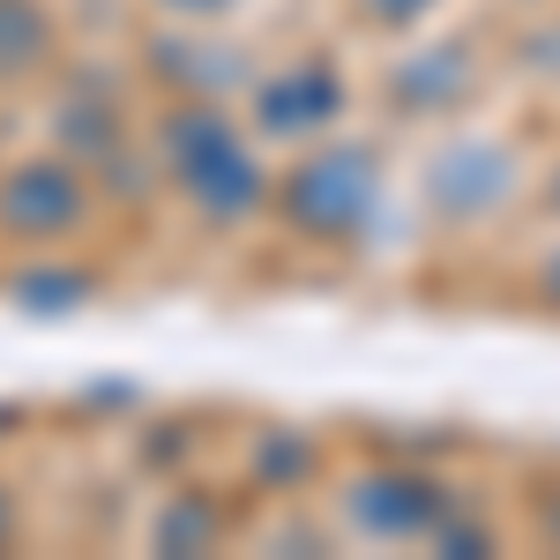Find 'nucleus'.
<instances>
[{"mask_svg": "<svg viewBox=\"0 0 560 560\" xmlns=\"http://www.w3.org/2000/svg\"><path fill=\"white\" fill-rule=\"evenodd\" d=\"M165 173H173V187L210 217V224H240V217H255L261 195H269L247 135L232 128L224 113H210V105H173V113H165Z\"/></svg>", "mask_w": 560, "mask_h": 560, "instance_id": "obj_1", "label": "nucleus"}, {"mask_svg": "<svg viewBox=\"0 0 560 560\" xmlns=\"http://www.w3.org/2000/svg\"><path fill=\"white\" fill-rule=\"evenodd\" d=\"M277 210L300 240H322V247H351L374 210H382V165L359 150V142H322L306 150L292 173L277 179Z\"/></svg>", "mask_w": 560, "mask_h": 560, "instance_id": "obj_2", "label": "nucleus"}, {"mask_svg": "<svg viewBox=\"0 0 560 560\" xmlns=\"http://www.w3.org/2000/svg\"><path fill=\"white\" fill-rule=\"evenodd\" d=\"M90 217V173L68 158H31L15 173H0V232L23 247H52L68 232H83Z\"/></svg>", "mask_w": 560, "mask_h": 560, "instance_id": "obj_3", "label": "nucleus"}, {"mask_svg": "<svg viewBox=\"0 0 560 560\" xmlns=\"http://www.w3.org/2000/svg\"><path fill=\"white\" fill-rule=\"evenodd\" d=\"M345 113V83H337V68L329 60H292V68H277V75H261L255 83V128L261 135H322L329 120Z\"/></svg>", "mask_w": 560, "mask_h": 560, "instance_id": "obj_4", "label": "nucleus"}, {"mask_svg": "<svg viewBox=\"0 0 560 560\" xmlns=\"http://www.w3.org/2000/svg\"><path fill=\"white\" fill-rule=\"evenodd\" d=\"M448 516V493L433 486L427 471H382L359 486V523L382 530V538H411V530H433Z\"/></svg>", "mask_w": 560, "mask_h": 560, "instance_id": "obj_5", "label": "nucleus"}, {"mask_svg": "<svg viewBox=\"0 0 560 560\" xmlns=\"http://www.w3.org/2000/svg\"><path fill=\"white\" fill-rule=\"evenodd\" d=\"M509 202V158L501 150H486V142H464V150H448L441 165H433V210L448 217H486Z\"/></svg>", "mask_w": 560, "mask_h": 560, "instance_id": "obj_6", "label": "nucleus"}, {"mask_svg": "<svg viewBox=\"0 0 560 560\" xmlns=\"http://www.w3.org/2000/svg\"><path fill=\"white\" fill-rule=\"evenodd\" d=\"M52 15L45 0H0V90L8 83H31L52 68Z\"/></svg>", "mask_w": 560, "mask_h": 560, "instance_id": "obj_7", "label": "nucleus"}, {"mask_svg": "<svg viewBox=\"0 0 560 560\" xmlns=\"http://www.w3.org/2000/svg\"><path fill=\"white\" fill-rule=\"evenodd\" d=\"M8 300L23 306V314H60V306L90 300V277L83 269H23V277L8 284Z\"/></svg>", "mask_w": 560, "mask_h": 560, "instance_id": "obj_8", "label": "nucleus"}, {"mask_svg": "<svg viewBox=\"0 0 560 560\" xmlns=\"http://www.w3.org/2000/svg\"><path fill=\"white\" fill-rule=\"evenodd\" d=\"M217 538V516L202 509V501H179L173 516L158 523V553H179V546H210Z\"/></svg>", "mask_w": 560, "mask_h": 560, "instance_id": "obj_9", "label": "nucleus"}, {"mask_svg": "<svg viewBox=\"0 0 560 560\" xmlns=\"http://www.w3.org/2000/svg\"><path fill=\"white\" fill-rule=\"evenodd\" d=\"M366 8V23H419L433 0H359Z\"/></svg>", "mask_w": 560, "mask_h": 560, "instance_id": "obj_10", "label": "nucleus"}, {"mask_svg": "<svg viewBox=\"0 0 560 560\" xmlns=\"http://www.w3.org/2000/svg\"><path fill=\"white\" fill-rule=\"evenodd\" d=\"M158 8H173V15H187V23H210V15L232 8V0H158Z\"/></svg>", "mask_w": 560, "mask_h": 560, "instance_id": "obj_11", "label": "nucleus"}, {"mask_svg": "<svg viewBox=\"0 0 560 560\" xmlns=\"http://www.w3.org/2000/svg\"><path fill=\"white\" fill-rule=\"evenodd\" d=\"M538 292H546V300H560V255L546 261V277H538Z\"/></svg>", "mask_w": 560, "mask_h": 560, "instance_id": "obj_12", "label": "nucleus"}, {"mask_svg": "<svg viewBox=\"0 0 560 560\" xmlns=\"http://www.w3.org/2000/svg\"><path fill=\"white\" fill-rule=\"evenodd\" d=\"M8 538H15V501L0 493V546H8Z\"/></svg>", "mask_w": 560, "mask_h": 560, "instance_id": "obj_13", "label": "nucleus"}]
</instances>
